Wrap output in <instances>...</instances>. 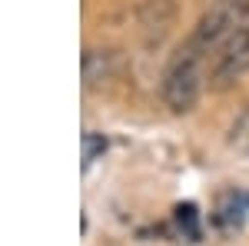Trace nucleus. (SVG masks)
<instances>
[{
  "instance_id": "1",
  "label": "nucleus",
  "mask_w": 249,
  "mask_h": 246,
  "mask_svg": "<svg viewBox=\"0 0 249 246\" xmlns=\"http://www.w3.org/2000/svg\"><path fill=\"white\" fill-rule=\"evenodd\" d=\"M210 83V70H206V54L186 40L173 60L163 70L160 80V96H163V107H170V114H190L193 107L199 103L203 87Z\"/></svg>"
},
{
  "instance_id": "2",
  "label": "nucleus",
  "mask_w": 249,
  "mask_h": 246,
  "mask_svg": "<svg viewBox=\"0 0 249 246\" xmlns=\"http://www.w3.org/2000/svg\"><path fill=\"white\" fill-rule=\"evenodd\" d=\"M243 27H249V0H216L193 27L190 40L210 57L216 47H223Z\"/></svg>"
},
{
  "instance_id": "3",
  "label": "nucleus",
  "mask_w": 249,
  "mask_h": 246,
  "mask_svg": "<svg viewBox=\"0 0 249 246\" xmlns=\"http://www.w3.org/2000/svg\"><path fill=\"white\" fill-rule=\"evenodd\" d=\"M249 74V27L232 34L223 47L213 50L210 63V87L213 90H230Z\"/></svg>"
},
{
  "instance_id": "4",
  "label": "nucleus",
  "mask_w": 249,
  "mask_h": 246,
  "mask_svg": "<svg viewBox=\"0 0 249 246\" xmlns=\"http://www.w3.org/2000/svg\"><path fill=\"white\" fill-rule=\"evenodd\" d=\"M133 17H136V30L146 43H163L170 37V30L176 27L179 3L176 0H140Z\"/></svg>"
},
{
  "instance_id": "5",
  "label": "nucleus",
  "mask_w": 249,
  "mask_h": 246,
  "mask_svg": "<svg viewBox=\"0 0 249 246\" xmlns=\"http://www.w3.org/2000/svg\"><path fill=\"white\" fill-rule=\"evenodd\" d=\"M83 87L87 90H107L123 70V57L116 47H87L83 50Z\"/></svg>"
},
{
  "instance_id": "6",
  "label": "nucleus",
  "mask_w": 249,
  "mask_h": 246,
  "mask_svg": "<svg viewBox=\"0 0 249 246\" xmlns=\"http://www.w3.org/2000/svg\"><path fill=\"white\" fill-rule=\"evenodd\" d=\"M107 150V140H103V133H83V170H90L93 167V160H100Z\"/></svg>"
}]
</instances>
